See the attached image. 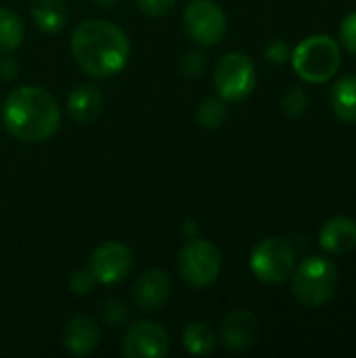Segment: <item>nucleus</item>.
<instances>
[{
	"mask_svg": "<svg viewBox=\"0 0 356 358\" xmlns=\"http://www.w3.org/2000/svg\"><path fill=\"white\" fill-rule=\"evenodd\" d=\"M176 266L185 283L201 289V287L212 285L218 279L220 268H222V256H220V250L212 241L193 237L178 252Z\"/></svg>",
	"mask_w": 356,
	"mask_h": 358,
	"instance_id": "obj_5",
	"label": "nucleus"
},
{
	"mask_svg": "<svg viewBox=\"0 0 356 358\" xmlns=\"http://www.w3.org/2000/svg\"><path fill=\"white\" fill-rule=\"evenodd\" d=\"M214 86L225 101H243L256 88V65L239 50L227 52L214 67Z\"/></svg>",
	"mask_w": 356,
	"mask_h": 358,
	"instance_id": "obj_7",
	"label": "nucleus"
},
{
	"mask_svg": "<svg viewBox=\"0 0 356 358\" xmlns=\"http://www.w3.org/2000/svg\"><path fill=\"white\" fill-rule=\"evenodd\" d=\"M17 73H19V61L13 57V52L0 55V80L10 82L17 78Z\"/></svg>",
	"mask_w": 356,
	"mask_h": 358,
	"instance_id": "obj_28",
	"label": "nucleus"
},
{
	"mask_svg": "<svg viewBox=\"0 0 356 358\" xmlns=\"http://www.w3.org/2000/svg\"><path fill=\"white\" fill-rule=\"evenodd\" d=\"M227 115H229V111H227L225 99L210 96V99H204L197 107V122L201 128H208V130L220 128L225 124Z\"/></svg>",
	"mask_w": 356,
	"mask_h": 358,
	"instance_id": "obj_20",
	"label": "nucleus"
},
{
	"mask_svg": "<svg viewBox=\"0 0 356 358\" xmlns=\"http://www.w3.org/2000/svg\"><path fill=\"white\" fill-rule=\"evenodd\" d=\"M29 15L40 31L59 34L69 19V8L65 0H31Z\"/></svg>",
	"mask_w": 356,
	"mask_h": 358,
	"instance_id": "obj_16",
	"label": "nucleus"
},
{
	"mask_svg": "<svg viewBox=\"0 0 356 358\" xmlns=\"http://www.w3.org/2000/svg\"><path fill=\"white\" fill-rule=\"evenodd\" d=\"M97 281L94 277L90 275L88 268H82V271H76L69 279V289L76 294V296H88L92 289H94Z\"/></svg>",
	"mask_w": 356,
	"mask_h": 358,
	"instance_id": "obj_24",
	"label": "nucleus"
},
{
	"mask_svg": "<svg viewBox=\"0 0 356 358\" xmlns=\"http://www.w3.org/2000/svg\"><path fill=\"white\" fill-rule=\"evenodd\" d=\"M67 113L73 122L78 124H88L99 117L103 109V92L99 90L97 84L84 82L78 84L69 94H67Z\"/></svg>",
	"mask_w": 356,
	"mask_h": 358,
	"instance_id": "obj_15",
	"label": "nucleus"
},
{
	"mask_svg": "<svg viewBox=\"0 0 356 358\" xmlns=\"http://www.w3.org/2000/svg\"><path fill=\"white\" fill-rule=\"evenodd\" d=\"M292 65L296 73L311 84H323L334 78L342 63L340 44L323 34L304 38L292 52Z\"/></svg>",
	"mask_w": 356,
	"mask_h": 358,
	"instance_id": "obj_4",
	"label": "nucleus"
},
{
	"mask_svg": "<svg viewBox=\"0 0 356 358\" xmlns=\"http://www.w3.org/2000/svg\"><path fill=\"white\" fill-rule=\"evenodd\" d=\"M2 124L10 136L23 143H44L61 126V109L55 96L40 86H19L2 103Z\"/></svg>",
	"mask_w": 356,
	"mask_h": 358,
	"instance_id": "obj_2",
	"label": "nucleus"
},
{
	"mask_svg": "<svg viewBox=\"0 0 356 358\" xmlns=\"http://www.w3.org/2000/svg\"><path fill=\"white\" fill-rule=\"evenodd\" d=\"M115 2H118V0H94V4L101 6V8H111Z\"/></svg>",
	"mask_w": 356,
	"mask_h": 358,
	"instance_id": "obj_29",
	"label": "nucleus"
},
{
	"mask_svg": "<svg viewBox=\"0 0 356 358\" xmlns=\"http://www.w3.org/2000/svg\"><path fill=\"white\" fill-rule=\"evenodd\" d=\"M332 109L344 124H356V76H344L332 88Z\"/></svg>",
	"mask_w": 356,
	"mask_h": 358,
	"instance_id": "obj_17",
	"label": "nucleus"
},
{
	"mask_svg": "<svg viewBox=\"0 0 356 358\" xmlns=\"http://www.w3.org/2000/svg\"><path fill=\"white\" fill-rule=\"evenodd\" d=\"M101 319L107 327H124L130 321V308L120 298H107L101 306Z\"/></svg>",
	"mask_w": 356,
	"mask_h": 358,
	"instance_id": "obj_21",
	"label": "nucleus"
},
{
	"mask_svg": "<svg viewBox=\"0 0 356 358\" xmlns=\"http://www.w3.org/2000/svg\"><path fill=\"white\" fill-rule=\"evenodd\" d=\"M170 294H172V279L162 268L145 271L132 287V300L136 308L145 315L164 308L166 302L170 300Z\"/></svg>",
	"mask_w": 356,
	"mask_h": 358,
	"instance_id": "obj_11",
	"label": "nucleus"
},
{
	"mask_svg": "<svg viewBox=\"0 0 356 358\" xmlns=\"http://www.w3.org/2000/svg\"><path fill=\"white\" fill-rule=\"evenodd\" d=\"M338 268L323 256L306 258L292 273V294L304 308H319L327 304L338 289Z\"/></svg>",
	"mask_w": 356,
	"mask_h": 358,
	"instance_id": "obj_3",
	"label": "nucleus"
},
{
	"mask_svg": "<svg viewBox=\"0 0 356 358\" xmlns=\"http://www.w3.org/2000/svg\"><path fill=\"white\" fill-rule=\"evenodd\" d=\"M101 342V327L90 315H73L63 329V346L73 357H88Z\"/></svg>",
	"mask_w": 356,
	"mask_h": 358,
	"instance_id": "obj_13",
	"label": "nucleus"
},
{
	"mask_svg": "<svg viewBox=\"0 0 356 358\" xmlns=\"http://www.w3.org/2000/svg\"><path fill=\"white\" fill-rule=\"evenodd\" d=\"M25 36V25L21 21V17L10 10L0 6V55L6 52H15Z\"/></svg>",
	"mask_w": 356,
	"mask_h": 358,
	"instance_id": "obj_19",
	"label": "nucleus"
},
{
	"mask_svg": "<svg viewBox=\"0 0 356 358\" xmlns=\"http://www.w3.org/2000/svg\"><path fill=\"white\" fill-rule=\"evenodd\" d=\"M216 344H218L216 331L204 321H193L183 329V348L193 357L212 355Z\"/></svg>",
	"mask_w": 356,
	"mask_h": 358,
	"instance_id": "obj_18",
	"label": "nucleus"
},
{
	"mask_svg": "<svg viewBox=\"0 0 356 358\" xmlns=\"http://www.w3.org/2000/svg\"><path fill=\"white\" fill-rule=\"evenodd\" d=\"M204 69H206V57L201 52L189 50V52L183 55V59H180V71H183V76L197 78V76L204 73Z\"/></svg>",
	"mask_w": 356,
	"mask_h": 358,
	"instance_id": "obj_23",
	"label": "nucleus"
},
{
	"mask_svg": "<svg viewBox=\"0 0 356 358\" xmlns=\"http://www.w3.org/2000/svg\"><path fill=\"white\" fill-rule=\"evenodd\" d=\"M264 57H266L271 63H285V61L292 57V52H290V46H287L283 40H273V42L266 44Z\"/></svg>",
	"mask_w": 356,
	"mask_h": 358,
	"instance_id": "obj_27",
	"label": "nucleus"
},
{
	"mask_svg": "<svg viewBox=\"0 0 356 358\" xmlns=\"http://www.w3.org/2000/svg\"><path fill=\"white\" fill-rule=\"evenodd\" d=\"M260 338V321L254 313L237 308L225 315L220 323V342L227 350H245Z\"/></svg>",
	"mask_w": 356,
	"mask_h": 358,
	"instance_id": "obj_12",
	"label": "nucleus"
},
{
	"mask_svg": "<svg viewBox=\"0 0 356 358\" xmlns=\"http://www.w3.org/2000/svg\"><path fill=\"white\" fill-rule=\"evenodd\" d=\"M170 352V334L157 321H136L128 327L122 342L126 358H164Z\"/></svg>",
	"mask_w": 356,
	"mask_h": 358,
	"instance_id": "obj_10",
	"label": "nucleus"
},
{
	"mask_svg": "<svg viewBox=\"0 0 356 358\" xmlns=\"http://www.w3.org/2000/svg\"><path fill=\"white\" fill-rule=\"evenodd\" d=\"M132 250L122 241L101 243L88 260V271L101 285H115L124 281L132 271Z\"/></svg>",
	"mask_w": 356,
	"mask_h": 358,
	"instance_id": "obj_9",
	"label": "nucleus"
},
{
	"mask_svg": "<svg viewBox=\"0 0 356 358\" xmlns=\"http://www.w3.org/2000/svg\"><path fill=\"white\" fill-rule=\"evenodd\" d=\"M183 25L193 42L214 46L227 34V15L216 0H191L183 10Z\"/></svg>",
	"mask_w": 356,
	"mask_h": 358,
	"instance_id": "obj_8",
	"label": "nucleus"
},
{
	"mask_svg": "<svg viewBox=\"0 0 356 358\" xmlns=\"http://www.w3.org/2000/svg\"><path fill=\"white\" fill-rule=\"evenodd\" d=\"M321 248L334 256H344L356 250V220L348 216H334L321 229Z\"/></svg>",
	"mask_w": 356,
	"mask_h": 358,
	"instance_id": "obj_14",
	"label": "nucleus"
},
{
	"mask_svg": "<svg viewBox=\"0 0 356 358\" xmlns=\"http://www.w3.org/2000/svg\"><path fill=\"white\" fill-rule=\"evenodd\" d=\"M176 0H136V6L149 17H162L172 10Z\"/></svg>",
	"mask_w": 356,
	"mask_h": 358,
	"instance_id": "obj_26",
	"label": "nucleus"
},
{
	"mask_svg": "<svg viewBox=\"0 0 356 358\" xmlns=\"http://www.w3.org/2000/svg\"><path fill=\"white\" fill-rule=\"evenodd\" d=\"M250 268L258 281L266 285H279L292 277L296 268V254L285 239L266 237L252 250Z\"/></svg>",
	"mask_w": 356,
	"mask_h": 358,
	"instance_id": "obj_6",
	"label": "nucleus"
},
{
	"mask_svg": "<svg viewBox=\"0 0 356 358\" xmlns=\"http://www.w3.org/2000/svg\"><path fill=\"white\" fill-rule=\"evenodd\" d=\"M69 46L80 69L92 78H111L120 73L130 57L126 31L105 19L82 21L73 29Z\"/></svg>",
	"mask_w": 356,
	"mask_h": 358,
	"instance_id": "obj_1",
	"label": "nucleus"
},
{
	"mask_svg": "<svg viewBox=\"0 0 356 358\" xmlns=\"http://www.w3.org/2000/svg\"><path fill=\"white\" fill-rule=\"evenodd\" d=\"M340 42L348 52L356 55V13H350L342 21V25H340Z\"/></svg>",
	"mask_w": 356,
	"mask_h": 358,
	"instance_id": "obj_25",
	"label": "nucleus"
},
{
	"mask_svg": "<svg viewBox=\"0 0 356 358\" xmlns=\"http://www.w3.org/2000/svg\"><path fill=\"white\" fill-rule=\"evenodd\" d=\"M281 105H283V111H285L287 115L298 117V115H302V113L306 111V107H308V94L304 92V88L294 86V88H290V90L283 94Z\"/></svg>",
	"mask_w": 356,
	"mask_h": 358,
	"instance_id": "obj_22",
	"label": "nucleus"
}]
</instances>
